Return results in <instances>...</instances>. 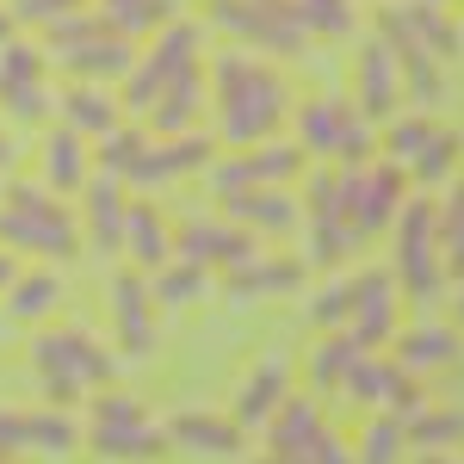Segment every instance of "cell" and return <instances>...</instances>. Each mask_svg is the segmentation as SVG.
<instances>
[{"label":"cell","instance_id":"1","mask_svg":"<svg viewBox=\"0 0 464 464\" xmlns=\"http://www.w3.org/2000/svg\"><path fill=\"white\" fill-rule=\"evenodd\" d=\"M217 81H223V93H229V111H223V130L229 137H254L260 124H273V111H279V81L266 69H254V63H217Z\"/></svg>","mask_w":464,"mask_h":464},{"label":"cell","instance_id":"2","mask_svg":"<svg viewBox=\"0 0 464 464\" xmlns=\"http://www.w3.org/2000/svg\"><path fill=\"white\" fill-rule=\"evenodd\" d=\"M0 236H6V242H25V248H44V254H63V248H74L69 217L56 211V205H44L37 192H25V186H19V192L6 198Z\"/></svg>","mask_w":464,"mask_h":464},{"label":"cell","instance_id":"3","mask_svg":"<svg viewBox=\"0 0 464 464\" xmlns=\"http://www.w3.org/2000/svg\"><path fill=\"white\" fill-rule=\"evenodd\" d=\"M37 365H44V378H50V396H74L81 378H106L111 372L106 353H100L87 334H44V341H37Z\"/></svg>","mask_w":464,"mask_h":464},{"label":"cell","instance_id":"4","mask_svg":"<svg viewBox=\"0 0 464 464\" xmlns=\"http://www.w3.org/2000/svg\"><path fill=\"white\" fill-rule=\"evenodd\" d=\"M100 452H118V459H149V452H161V433L143 428V415H137V402H124V396H106L100 402Z\"/></svg>","mask_w":464,"mask_h":464},{"label":"cell","instance_id":"5","mask_svg":"<svg viewBox=\"0 0 464 464\" xmlns=\"http://www.w3.org/2000/svg\"><path fill=\"white\" fill-rule=\"evenodd\" d=\"M402 273H409V285L421 291V297H433V211L428 205H415L409 211V223H402Z\"/></svg>","mask_w":464,"mask_h":464},{"label":"cell","instance_id":"6","mask_svg":"<svg viewBox=\"0 0 464 464\" xmlns=\"http://www.w3.org/2000/svg\"><path fill=\"white\" fill-rule=\"evenodd\" d=\"M273 446H279V452H297V446H304V459H310V464H347V459H341V446H334L328 433H316L310 409H285V421H279V433H273Z\"/></svg>","mask_w":464,"mask_h":464},{"label":"cell","instance_id":"7","mask_svg":"<svg viewBox=\"0 0 464 464\" xmlns=\"http://www.w3.org/2000/svg\"><path fill=\"white\" fill-rule=\"evenodd\" d=\"M111 304H118V322H124V347L130 353H149V304L137 279H118L111 285Z\"/></svg>","mask_w":464,"mask_h":464},{"label":"cell","instance_id":"8","mask_svg":"<svg viewBox=\"0 0 464 464\" xmlns=\"http://www.w3.org/2000/svg\"><path fill=\"white\" fill-rule=\"evenodd\" d=\"M174 440H179V446H192V452H236V428L217 421V415H198V409L174 421Z\"/></svg>","mask_w":464,"mask_h":464},{"label":"cell","instance_id":"9","mask_svg":"<svg viewBox=\"0 0 464 464\" xmlns=\"http://www.w3.org/2000/svg\"><path fill=\"white\" fill-rule=\"evenodd\" d=\"M285 396V372L279 365H260L248 378V391H242V402H236V421H266V409Z\"/></svg>","mask_w":464,"mask_h":464},{"label":"cell","instance_id":"10","mask_svg":"<svg viewBox=\"0 0 464 464\" xmlns=\"http://www.w3.org/2000/svg\"><path fill=\"white\" fill-rule=\"evenodd\" d=\"M304 279L291 260H266V266H254V273H236V291H291Z\"/></svg>","mask_w":464,"mask_h":464},{"label":"cell","instance_id":"11","mask_svg":"<svg viewBox=\"0 0 464 464\" xmlns=\"http://www.w3.org/2000/svg\"><path fill=\"white\" fill-rule=\"evenodd\" d=\"M452 347H459V341H452L446 328H421V334H409V341H402V353L415 359V365H433V359H452Z\"/></svg>","mask_w":464,"mask_h":464},{"label":"cell","instance_id":"12","mask_svg":"<svg viewBox=\"0 0 464 464\" xmlns=\"http://www.w3.org/2000/svg\"><path fill=\"white\" fill-rule=\"evenodd\" d=\"M93 229H100V248H118V229H124V205L111 198V186L93 192Z\"/></svg>","mask_w":464,"mask_h":464},{"label":"cell","instance_id":"13","mask_svg":"<svg viewBox=\"0 0 464 464\" xmlns=\"http://www.w3.org/2000/svg\"><path fill=\"white\" fill-rule=\"evenodd\" d=\"M186 248L192 254H217V260H236V254H242V236H223V229L192 223V229H186Z\"/></svg>","mask_w":464,"mask_h":464},{"label":"cell","instance_id":"14","mask_svg":"<svg viewBox=\"0 0 464 464\" xmlns=\"http://www.w3.org/2000/svg\"><path fill=\"white\" fill-rule=\"evenodd\" d=\"M50 304H56V279H19L13 285V310L19 316H44Z\"/></svg>","mask_w":464,"mask_h":464},{"label":"cell","instance_id":"15","mask_svg":"<svg viewBox=\"0 0 464 464\" xmlns=\"http://www.w3.org/2000/svg\"><path fill=\"white\" fill-rule=\"evenodd\" d=\"M236 211L248 217V223H260V229H285V223H291L285 198H236Z\"/></svg>","mask_w":464,"mask_h":464},{"label":"cell","instance_id":"16","mask_svg":"<svg viewBox=\"0 0 464 464\" xmlns=\"http://www.w3.org/2000/svg\"><path fill=\"white\" fill-rule=\"evenodd\" d=\"M130 242H137V254H143V260H161V223H155V211H149V205H137V211H130Z\"/></svg>","mask_w":464,"mask_h":464},{"label":"cell","instance_id":"17","mask_svg":"<svg viewBox=\"0 0 464 464\" xmlns=\"http://www.w3.org/2000/svg\"><path fill=\"white\" fill-rule=\"evenodd\" d=\"M50 179H56V186H74V179H81V143H74V137H56V143H50Z\"/></svg>","mask_w":464,"mask_h":464},{"label":"cell","instance_id":"18","mask_svg":"<svg viewBox=\"0 0 464 464\" xmlns=\"http://www.w3.org/2000/svg\"><path fill=\"white\" fill-rule=\"evenodd\" d=\"M353 347H359V341H334V347H322V353L310 359V372H316L322 384H334V378H347V372H353V365H347V359H353Z\"/></svg>","mask_w":464,"mask_h":464},{"label":"cell","instance_id":"19","mask_svg":"<svg viewBox=\"0 0 464 464\" xmlns=\"http://www.w3.org/2000/svg\"><path fill=\"white\" fill-rule=\"evenodd\" d=\"M32 440L44 446V452H69V446H74V428L63 421V415H32Z\"/></svg>","mask_w":464,"mask_h":464},{"label":"cell","instance_id":"20","mask_svg":"<svg viewBox=\"0 0 464 464\" xmlns=\"http://www.w3.org/2000/svg\"><path fill=\"white\" fill-rule=\"evenodd\" d=\"M396 446H402V433H396V421H378L359 459H365V464H391V459H396Z\"/></svg>","mask_w":464,"mask_h":464},{"label":"cell","instance_id":"21","mask_svg":"<svg viewBox=\"0 0 464 464\" xmlns=\"http://www.w3.org/2000/svg\"><path fill=\"white\" fill-rule=\"evenodd\" d=\"M459 433H464V415H433V421L415 428V440H421V446H446V440H459Z\"/></svg>","mask_w":464,"mask_h":464},{"label":"cell","instance_id":"22","mask_svg":"<svg viewBox=\"0 0 464 464\" xmlns=\"http://www.w3.org/2000/svg\"><path fill=\"white\" fill-rule=\"evenodd\" d=\"M198 285H205V279H198V273L186 266V273H168V279L155 285V297H161V304H186V297H192Z\"/></svg>","mask_w":464,"mask_h":464},{"label":"cell","instance_id":"23","mask_svg":"<svg viewBox=\"0 0 464 464\" xmlns=\"http://www.w3.org/2000/svg\"><path fill=\"white\" fill-rule=\"evenodd\" d=\"M13 446H32V415L19 421V415L0 409V452H13Z\"/></svg>","mask_w":464,"mask_h":464},{"label":"cell","instance_id":"24","mask_svg":"<svg viewBox=\"0 0 464 464\" xmlns=\"http://www.w3.org/2000/svg\"><path fill=\"white\" fill-rule=\"evenodd\" d=\"M334 118H341L334 106H310V111H304V130H310V143H328V137H334Z\"/></svg>","mask_w":464,"mask_h":464},{"label":"cell","instance_id":"25","mask_svg":"<svg viewBox=\"0 0 464 464\" xmlns=\"http://www.w3.org/2000/svg\"><path fill=\"white\" fill-rule=\"evenodd\" d=\"M446 161H452V143H433L428 155H421V174H428V179H440V174H446Z\"/></svg>","mask_w":464,"mask_h":464},{"label":"cell","instance_id":"26","mask_svg":"<svg viewBox=\"0 0 464 464\" xmlns=\"http://www.w3.org/2000/svg\"><path fill=\"white\" fill-rule=\"evenodd\" d=\"M74 118H81L87 130H100V124H111V118H106V106H100V100H74Z\"/></svg>","mask_w":464,"mask_h":464},{"label":"cell","instance_id":"27","mask_svg":"<svg viewBox=\"0 0 464 464\" xmlns=\"http://www.w3.org/2000/svg\"><path fill=\"white\" fill-rule=\"evenodd\" d=\"M446 236H452V260H464V192L452 198V229Z\"/></svg>","mask_w":464,"mask_h":464},{"label":"cell","instance_id":"28","mask_svg":"<svg viewBox=\"0 0 464 464\" xmlns=\"http://www.w3.org/2000/svg\"><path fill=\"white\" fill-rule=\"evenodd\" d=\"M391 100V74H384V63L372 56V106H384Z\"/></svg>","mask_w":464,"mask_h":464},{"label":"cell","instance_id":"29","mask_svg":"<svg viewBox=\"0 0 464 464\" xmlns=\"http://www.w3.org/2000/svg\"><path fill=\"white\" fill-rule=\"evenodd\" d=\"M6 279H13V260H6V254H0V285H6Z\"/></svg>","mask_w":464,"mask_h":464},{"label":"cell","instance_id":"30","mask_svg":"<svg viewBox=\"0 0 464 464\" xmlns=\"http://www.w3.org/2000/svg\"><path fill=\"white\" fill-rule=\"evenodd\" d=\"M0 32H6V19H0Z\"/></svg>","mask_w":464,"mask_h":464},{"label":"cell","instance_id":"31","mask_svg":"<svg viewBox=\"0 0 464 464\" xmlns=\"http://www.w3.org/2000/svg\"><path fill=\"white\" fill-rule=\"evenodd\" d=\"M459 310H464V297H459Z\"/></svg>","mask_w":464,"mask_h":464},{"label":"cell","instance_id":"32","mask_svg":"<svg viewBox=\"0 0 464 464\" xmlns=\"http://www.w3.org/2000/svg\"><path fill=\"white\" fill-rule=\"evenodd\" d=\"M440 464H452V459H440Z\"/></svg>","mask_w":464,"mask_h":464}]
</instances>
